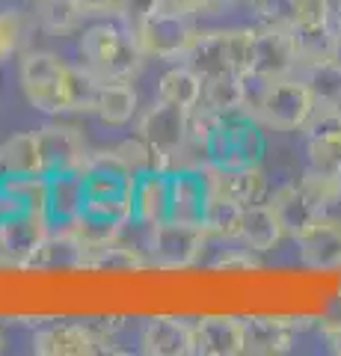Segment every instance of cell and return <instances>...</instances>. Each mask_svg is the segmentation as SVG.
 Listing matches in <instances>:
<instances>
[{
  "instance_id": "cell-11",
  "label": "cell",
  "mask_w": 341,
  "mask_h": 356,
  "mask_svg": "<svg viewBox=\"0 0 341 356\" xmlns=\"http://www.w3.org/2000/svg\"><path fill=\"white\" fill-rule=\"evenodd\" d=\"M169 175H172L169 220L205 229V214H208V205H211V181H208L205 166L181 163Z\"/></svg>"
},
{
  "instance_id": "cell-22",
  "label": "cell",
  "mask_w": 341,
  "mask_h": 356,
  "mask_svg": "<svg viewBox=\"0 0 341 356\" xmlns=\"http://www.w3.org/2000/svg\"><path fill=\"white\" fill-rule=\"evenodd\" d=\"M247 353L256 356H279L294 348L297 324L285 315H252L244 318Z\"/></svg>"
},
{
  "instance_id": "cell-44",
  "label": "cell",
  "mask_w": 341,
  "mask_h": 356,
  "mask_svg": "<svg viewBox=\"0 0 341 356\" xmlns=\"http://www.w3.org/2000/svg\"><path fill=\"white\" fill-rule=\"evenodd\" d=\"M6 350V336H3V330H0V353Z\"/></svg>"
},
{
  "instance_id": "cell-42",
  "label": "cell",
  "mask_w": 341,
  "mask_h": 356,
  "mask_svg": "<svg viewBox=\"0 0 341 356\" xmlns=\"http://www.w3.org/2000/svg\"><path fill=\"white\" fill-rule=\"evenodd\" d=\"M86 15H107L116 9V0H78Z\"/></svg>"
},
{
  "instance_id": "cell-18",
  "label": "cell",
  "mask_w": 341,
  "mask_h": 356,
  "mask_svg": "<svg viewBox=\"0 0 341 356\" xmlns=\"http://www.w3.org/2000/svg\"><path fill=\"white\" fill-rule=\"evenodd\" d=\"M172 170H149L137 175L134 184V220L140 226H160L169 220L172 202Z\"/></svg>"
},
{
  "instance_id": "cell-23",
  "label": "cell",
  "mask_w": 341,
  "mask_h": 356,
  "mask_svg": "<svg viewBox=\"0 0 341 356\" xmlns=\"http://www.w3.org/2000/svg\"><path fill=\"white\" fill-rule=\"evenodd\" d=\"M270 202H273V208H276V214L282 220L285 235H291V238L303 235L317 217L326 214V211L303 191L300 181H288V184L276 187L273 196H270Z\"/></svg>"
},
{
  "instance_id": "cell-12",
  "label": "cell",
  "mask_w": 341,
  "mask_h": 356,
  "mask_svg": "<svg viewBox=\"0 0 341 356\" xmlns=\"http://www.w3.org/2000/svg\"><path fill=\"white\" fill-rule=\"evenodd\" d=\"M306 158L312 170L341 172V110L338 107H315L312 119L303 128Z\"/></svg>"
},
{
  "instance_id": "cell-29",
  "label": "cell",
  "mask_w": 341,
  "mask_h": 356,
  "mask_svg": "<svg viewBox=\"0 0 341 356\" xmlns=\"http://www.w3.org/2000/svg\"><path fill=\"white\" fill-rule=\"evenodd\" d=\"M297 74L309 86L315 107H338L341 110V63L338 60L306 63L297 69Z\"/></svg>"
},
{
  "instance_id": "cell-14",
  "label": "cell",
  "mask_w": 341,
  "mask_h": 356,
  "mask_svg": "<svg viewBox=\"0 0 341 356\" xmlns=\"http://www.w3.org/2000/svg\"><path fill=\"white\" fill-rule=\"evenodd\" d=\"M101 350L104 339L95 336L92 327L74 324V321H53L33 336V353L39 356H90Z\"/></svg>"
},
{
  "instance_id": "cell-37",
  "label": "cell",
  "mask_w": 341,
  "mask_h": 356,
  "mask_svg": "<svg viewBox=\"0 0 341 356\" xmlns=\"http://www.w3.org/2000/svg\"><path fill=\"white\" fill-rule=\"evenodd\" d=\"M158 9H160V0H116L113 15L119 18V24L134 36V33L158 13Z\"/></svg>"
},
{
  "instance_id": "cell-5",
  "label": "cell",
  "mask_w": 341,
  "mask_h": 356,
  "mask_svg": "<svg viewBox=\"0 0 341 356\" xmlns=\"http://www.w3.org/2000/svg\"><path fill=\"white\" fill-rule=\"evenodd\" d=\"M190 119H193V110H184L178 104L155 98V104L142 110V116L137 119V137L158 154L167 170H175L178 158L187 152Z\"/></svg>"
},
{
  "instance_id": "cell-10",
  "label": "cell",
  "mask_w": 341,
  "mask_h": 356,
  "mask_svg": "<svg viewBox=\"0 0 341 356\" xmlns=\"http://www.w3.org/2000/svg\"><path fill=\"white\" fill-rule=\"evenodd\" d=\"M297 69H300V57H297L291 30L267 27V24L252 27L249 69H247L252 81H276V77L297 74Z\"/></svg>"
},
{
  "instance_id": "cell-26",
  "label": "cell",
  "mask_w": 341,
  "mask_h": 356,
  "mask_svg": "<svg viewBox=\"0 0 341 356\" xmlns=\"http://www.w3.org/2000/svg\"><path fill=\"white\" fill-rule=\"evenodd\" d=\"M0 175H18V178H33L45 175L42 172V154H39V137L36 131L15 134L0 146Z\"/></svg>"
},
{
  "instance_id": "cell-6",
  "label": "cell",
  "mask_w": 341,
  "mask_h": 356,
  "mask_svg": "<svg viewBox=\"0 0 341 356\" xmlns=\"http://www.w3.org/2000/svg\"><path fill=\"white\" fill-rule=\"evenodd\" d=\"M249 44H252V27L208 30V33H199V39H196L190 54L184 57V63L202 77L226 74V72L247 74Z\"/></svg>"
},
{
  "instance_id": "cell-25",
  "label": "cell",
  "mask_w": 341,
  "mask_h": 356,
  "mask_svg": "<svg viewBox=\"0 0 341 356\" xmlns=\"http://www.w3.org/2000/svg\"><path fill=\"white\" fill-rule=\"evenodd\" d=\"M137 107H140V98L131 81H101L92 113L104 125H128L137 116Z\"/></svg>"
},
{
  "instance_id": "cell-28",
  "label": "cell",
  "mask_w": 341,
  "mask_h": 356,
  "mask_svg": "<svg viewBox=\"0 0 341 356\" xmlns=\"http://www.w3.org/2000/svg\"><path fill=\"white\" fill-rule=\"evenodd\" d=\"M158 98L184 110H196L202 102V74H196L187 63H175L158 81Z\"/></svg>"
},
{
  "instance_id": "cell-16",
  "label": "cell",
  "mask_w": 341,
  "mask_h": 356,
  "mask_svg": "<svg viewBox=\"0 0 341 356\" xmlns=\"http://www.w3.org/2000/svg\"><path fill=\"white\" fill-rule=\"evenodd\" d=\"M193 341L199 356H240L247 353L244 318L202 315L193 321Z\"/></svg>"
},
{
  "instance_id": "cell-15",
  "label": "cell",
  "mask_w": 341,
  "mask_h": 356,
  "mask_svg": "<svg viewBox=\"0 0 341 356\" xmlns=\"http://www.w3.org/2000/svg\"><path fill=\"white\" fill-rule=\"evenodd\" d=\"M36 137H39V154H42V172L45 175L81 170L86 154H90L83 146L81 131L72 125L51 122V125L36 131Z\"/></svg>"
},
{
  "instance_id": "cell-33",
  "label": "cell",
  "mask_w": 341,
  "mask_h": 356,
  "mask_svg": "<svg viewBox=\"0 0 341 356\" xmlns=\"http://www.w3.org/2000/svg\"><path fill=\"white\" fill-rule=\"evenodd\" d=\"M83 252L86 247L72 235L69 229H57L51 232L45 247H42L36 267H53V264H63V267H83Z\"/></svg>"
},
{
  "instance_id": "cell-4",
  "label": "cell",
  "mask_w": 341,
  "mask_h": 356,
  "mask_svg": "<svg viewBox=\"0 0 341 356\" xmlns=\"http://www.w3.org/2000/svg\"><path fill=\"white\" fill-rule=\"evenodd\" d=\"M21 89H24L30 107L39 113L60 116L72 113V92H69V74L72 65L63 63L51 51H27L21 57Z\"/></svg>"
},
{
  "instance_id": "cell-45",
  "label": "cell",
  "mask_w": 341,
  "mask_h": 356,
  "mask_svg": "<svg viewBox=\"0 0 341 356\" xmlns=\"http://www.w3.org/2000/svg\"><path fill=\"white\" fill-rule=\"evenodd\" d=\"M247 3H252V0H247Z\"/></svg>"
},
{
  "instance_id": "cell-35",
  "label": "cell",
  "mask_w": 341,
  "mask_h": 356,
  "mask_svg": "<svg viewBox=\"0 0 341 356\" xmlns=\"http://www.w3.org/2000/svg\"><path fill=\"white\" fill-rule=\"evenodd\" d=\"M30 18L18 9H0V60H13L27 42Z\"/></svg>"
},
{
  "instance_id": "cell-2",
  "label": "cell",
  "mask_w": 341,
  "mask_h": 356,
  "mask_svg": "<svg viewBox=\"0 0 341 356\" xmlns=\"http://www.w3.org/2000/svg\"><path fill=\"white\" fill-rule=\"evenodd\" d=\"M252 81V77H249ZM249 113L267 131L291 134L303 131L315 113V98L300 74L276 77V81H252Z\"/></svg>"
},
{
  "instance_id": "cell-27",
  "label": "cell",
  "mask_w": 341,
  "mask_h": 356,
  "mask_svg": "<svg viewBox=\"0 0 341 356\" xmlns=\"http://www.w3.org/2000/svg\"><path fill=\"white\" fill-rule=\"evenodd\" d=\"M291 33H294V44H297L300 65L335 60L341 33L333 27V21H321V24H297Z\"/></svg>"
},
{
  "instance_id": "cell-24",
  "label": "cell",
  "mask_w": 341,
  "mask_h": 356,
  "mask_svg": "<svg viewBox=\"0 0 341 356\" xmlns=\"http://www.w3.org/2000/svg\"><path fill=\"white\" fill-rule=\"evenodd\" d=\"M285 238V229H282V220L276 214L270 199L256 205H247L244 208V229H240V243L252 252H270L279 247V241Z\"/></svg>"
},
{
  "instance_id": "cell-39",
  "label": "cell",
  "mask_w": 341,
  "mask_h": 356,
  "mask_svg": "<svg viewBox=\"0 0 341 356\" xmlns=\"http://www.w3.org/2000/svg\"><path fill=\"white\" fill-rule=\"evenodd\" d=\"M321 21H329V0H297V24H321Z\"/></svg>"
},
{
  "instance_id": "cell-32",
  "label": "cell",
  "mask_w": 341,
  "mask_h": 356,
  "mask_svg": "<svg viewBox=\"0 0 341 356\" xmlns=\"http://www.w3.org/2000/svg\"><path fill=\"white\" fill-rule=\"evenodd\" d=\"M149 259H142L140 250L134 247H125L119 241H110L101 243V247H90L83 252V267L90 270H137Z\"/></svg>"
},
{
  "instance_id": "cell-30",
  "label": "cell",
  "mask_w": 341,
  "mask_h": 356,
  "mask_svg": "<svg viewBox=\"0 0 341 356\" xmlns=\"http://www.w3.org/2000/svg\"><path fill=\"white\" fill-rule=\"evenodd\" d=\"M36 24L42 30L53 33V36H65L81 27L86 13L81 9L78 0H36Z\"/></svg>"
},
{
  "instance_id": "cell-8",
  "label": "cell",
  "mask_w": 341,
  "mask_h": 356,
  "mask_svg": "<svg viewBox=\"0 0 341 356\" xmlns=\"http://www.w3.org/2000/svg\"><path fill=\"white\" fill-rule=\"evenodd\" d=\"M199 33L202 30L187 15H175V13L158 9V13L134 33V42L146 60L155 57V60L184 63V57L190 54L196 39H199Z\"/></svg>"
},
{
  "instance_id": "cell-13",
  "label": "cell",
  "mask_w": 341,
  "mask_h": 356,
  "mask_svg": "<svg viewBox=\"0 0 341 356\" xmlns=\"http://www.w3.org/2000/svg\"><path fill=\"white\" fill-rule=\"evenodd\" d=\"M140 353L146 356H190L196 353L193 341V321L175 315H155L146 318L140 327Z\"/></svg>"
},
{
  "instance_id": "cell-36",
  "label": "cell",
  "mask_w": 341,
  "mask_h": 356,
  "mask_svg": "<svg viewBox=\"0 0 341 356\" xmlns=\"http://www.w3.org/2000/svg\"><path fill=\"white\" fill-rule=\"evenodd\" d=\"M258 24L294 30L297 24V0H252Z\"/></svg>"
},
{
  "instance_id": "cell-34",
  "label": "cell",
  "mask_w": 341,
  "mask_h": 356,
  "mask_svg": "<svg viewBox=\"0 0 341 356\" xmlns=\"http://www.w3.org/2000/svg\"><path fill=\"white\" fill-rule=\"evenodd\" d=\"M300 187L309 193L324 211L335 208L341 202V172H326V170H306L300 178Z\"/></svg>"
},
{
  "instance_id": "cell-43",
  "label": "cell",
  "mask_w": 341,
  "mask_h": 356,
  "mask_svg": "<svg viewBox=\"0 0 341 356\" xmlns=\"http://www.w3.org/2000/svg\"><path fill=\"white\" fill-rule=\"evenodd\" d=\"M329 21L341 33V0H329Z\"/></svg>"
},
{
  "instance_id": "cell-17",
  "label": "cell",
  "mask_w": 341,
  "mask_h": 356,
  "mask_svg": "<svg viewBox=\"0 0 341 356\" xmlns=\"http://www.w3.org/2000/svg\"><path fill=\"white\" fill-rule=\"evenodd\" d=\"M297 250L300 261L315 270H329L341 267V220L338 217H317L303 235H297Z\"/></svg>"
},
{
  "instance_id": "cell-38",
  "label": "cell",
  "mask_w": 341,
  "mask_h": 356,
  "mask_svg": "<svg viewBox=\"0 0 341 356\" xmlns=\"http://www.w3.org/2000/svg\"><path fill=\"white\" fill-rule=\"evenodd\" d=\"M223 0H160V9L163 13H175V15H202V13H211L217 9Z\"/></svg>"
},
{
  "instance_id": "cell-19",
  "label": "cell",
  "mask_w": 341,
  "mask_h": 356,
  "mask_svg": "<svg viewBox=\"0 0 341 356\" xmlns=\"http://www.w3.org/2000/svg\"><path fill=\"white\" fill-rule=\"evenodd\" d=\"M208 181H211V196L232 199L238 205H256L264 202L270 193L267 175L261 166H244V170H217V166H205Z\"/></svg>"
},
{
  "instance_id": "cell-21",
  "label": "cell",
  "mask_w": 341,
  "mask_h": 356,
  "mask_svg": "<svg viewBox=\"0 0 341 356\" xmlns=\"http://www.w3.org/2000/svg\"><path fill=\"white\" fill-rule=\"evenodd\" d=\"M249 92L252 81L249 74L226 72V74H211L202 77V102L199 110L211 116H228V113H249Z\"/></svg>"
},
{
  "instance_id": "cell-31",
  "label": "cell",
  "mask_w": 341,
  "mask_h": 356,
  "mask_svg": "<svg viewBox=\"0 0 341 356\" xmlns=\"http://www.w3.org/2000/svg\"><path fill=\"white\" fill-rule=\"evenodd\" d=\"M240 229H244V205L232 202V199L211 196V205H208V214H205L208 238L235 243L240 241Z\"/></svg>"
},
{
  "instance_id": "cell-3",
  "label": "cell",
  "mask_w": 341,
  "mask_h": 356,
  "mask_svg": "<svg viewBox=\"0 0 341 356\" xmlns=\"http://www.w3.org/2000/svg\"><path fill=\"white\" fill-rule=\"evenodd\" d=\"M78 48L83 60L81 65H86L98 81H134L146 60L134 36L125 27L107 24V21L83 30Z\"/></svg>"
},
{
  "instance_id": "cell-41",
  "label": "cell",
  "mask_w": 341,
  "mask_h": 356,
  "mask_svg": "<svg viewBox=\"0 0 341 356\" xmlns=\"http://www.w3.org/2000/svg\"><path fill=\"white\" fill-rule=\"evenodd\" d=\"M324 339H326L329 353L341 356V321H329V324L324 327Z\"/></svg>"
},
{
  "instance_id": "cell-20",
  "label": "cell",
  "mask_w": 341,
  "mask_h": 356,
  "mask_svg": "<svg viewBox=\"0 0 341 356\" xmlns=\"http://www.w3.org/2000/svg\"><path fill=\"white\" fill-rule=\"evenodd\" d=\"M86 199V181L81 170L45 175V214L53 229H63L81 214Z\"/></svg>"
},
{
  "instance_id": "cell-1",
  "label": "cell",
  "mask_w": 341,
  "mask_h": 356,
  "mask_svg": "<svg viewBox=\"0 0 341 356\" xmlns=\"http://www.w3.org/2000/svg\"><path fill=\"white\" fill-rule=\"evenodd\" d=\"M190 149L199 154V166L244 170V166H261L267 140H264V125L247 110L211 116L196 107L190 119V140H187V152Z\"/></svg>"
},
{
  "instance_id": "cell-7",
  "label": "cell",
  "mask_w": 341,
  "mask_h": 356,
  "mask_svg": "<svg viewBox=\"0 0 341 356\" xmlns=\"http://www.w3.org/2000/svg\"><path fill=\"white\" fill-rule=\"evenodd\" d=\"M51 232L45 202H18L0 222V259L21 267L36 264Z\"/></svg>"
},
{
  "instance_id": "cell-9",
  "label": "cell",
  "mask_w": 341,
  "mask_h": 356,
  "mask_svg": "<svg viewBox=\"0 0 341 356\" xmlns=\"http://www.w3.org/2000/svg\"><path fill=\"white\" fill-rule=\"evenodd\" d=\"M208 243V232L202 226H187V222L167 220L160 226L149 229L146 255L149 264L163 267V270H181L202 259Z\"/></svg>"
},
{
  "instance_id": "cell-40",
  "label": "cell",
  "mask_w": 341,
  "mask_h": 356,
  "mask_svg": "<svg viewBox=\"0 0 341 356\" xmlns=\"http://www.w3.org/2000/svg\"><path fill=\"white\" fill-rule=\"evenodd\" d=\"M258 261L252 259V250H228L226 255H219V259L214 261L217 270H232V267H244V270H249V267H256Z\"/></svg>"
}]
</instances>
